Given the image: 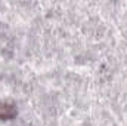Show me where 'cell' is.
Wrapping results in <instances>:
<instances>
[{"mask_svg":"<svg viewBox=\"0 0 127 126\" xmlns=\"http://www.w3.org/2000/svg\"><path fill=\"white\" fill-rule=\"evenodd\" d=\"M15 114H16L15 104H12V102H0V119L9 120Z\"/></svg>","mask_w":127,"mask_h":126,"instance_id":"cell-1","label":"cell"}]
</instances>
